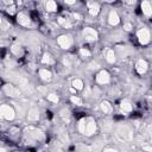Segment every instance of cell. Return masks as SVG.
Returning a JSON list of instances; mask_svg holds the SVG:
<instances>
[{
    "instance_id": "1",
    "label": "cell",
    "mask_w": 152,
    "mask_h": 152,
    "mask_svg": "<svg viewBox=\"0 0 152 152\" xmlns=\"http://www.w3.org/2000/svg\"><path fill=\"white\" fill-rule=\"evenodd\" d=\"M0 114H1V118L5 120H13L15 116V110L12 106L4 103L0 107Z\"/></svg>"
},
{
    "instance_id": "2",
    "label": "cell",
    "mask_w": 152,
    "mask_h": 152,
    "mask_svg": "<svg viewBox=\"0 0 152 152\" xmlns=\"http://www.w3.org/2000/svg\"><path fill=\"white\" fill-rule=\"evenodd\" d=\"M137 37H138V40L140 44L142 45H146L150 43L151 40V32L147 27H141L138 32H137Z\"/></svg>"
},
{
    "instance_id": "3",
    "label": "cell",
    "mask_w": 152,
    "mask_h": 152,
    "mask_svg": "<svg viewBox=\"0 0 152 152\" xmlns=\"http://www.w3.org/2000/svg\"><path fill=\"white\" fill-rule=\"evenodd\" d=\"M72 43H74V40H72L71 36H69V34H62V36H59L57 38V44L62 49H65V50L70 49L71 45H72Z\"/></svg>"
},
{
    "instance_id": "4",
    "label": "cell",
    "mask_w": 152,
    "mask_h": 152,
    "mask_svg": "<svg viewBox=\"0 0 152 152\" xmlns=\"http://www.w3.org/2000/svg\"><path fill=\"white\" fill-rule=\"evenodd\" d=\"M83 37L87 42L89 43H93V42H96L97 38H99V33L95 28H91V27H86L83 30Z\"/></svg>"
},
{
    "instance_id": "5",
    "label": "cell",
    "mask_w": 152,
    "mask_h": 152,
    "mask_svg": "<svg viewBox=\"0 0 152 152\" xmlns=\"http://www.w3.org/2000/svg\"><path fill=\"white\" fill-rule=\"evenodd\" d=\"M95 81L97 84H108L110 82V75L107 70H101L96 74Z\"/></svg>"
},
{
    "instance_id": "6",
    "label": "cell",
    "mask_w": 152,
    "mask_h": 152,
    "mask_svg": "<svg viewBox=\"0 0 152 152\" xmlns=\"http://www.w3.org/2000/svg\"><path fill=\"white\" fill-rule=\"evenodd\" d=\"M2 90L10 97H19V96H21V90H19V88H15L12 84H5Z\"/></svg>"
},
{
    "instance_id": "7",
    "label": "cell",
    "mask_w": 152,
    "mask_h": 152,
    "mask_svg": "<svg viewBox=\"0 0 152 152\" xmlns=\"http://www.w3.org/2000/svg\"><path fill=\"white\" fill-rule=\"evenodd\" d=\"M118 134H119L124 140H131L132 137H133L132 131H131L127 126H120V127L118 128Z\"/></svg>"
},
{
    "instance_id": "8",
    "label": "cell",
    "mask_w": 152,
    "mask_h": 152,
    "mask_svg": "<svg viewBox=\"0 0 152 152\" xmlns=\"http://www.w3.org/2000/svg\"><path fill=\"white\" fill-rule=\"evenodd\" d=\"M17 21H18L19 25H21V26H24V27L31 26V19L28 18L27 14H25V13H23V12H20V13L17 14Z\"/></svg>"
},
{
    "instance_id": "9",
    "label": "cell",
    "mask_w": 152,
    "mask_h": 152,
    "mask_svg": "<svg viewBox=\"0 0 152 152\" xmlns=\"http://www.w3.org/2000/svg\"><path fill=\"white\" fill-rule=\"evenodd\" d=\"M96 122L94 121V119H88L87 120V127H86V135L87 137H91L93 134H95V132H96Z\"/></svg>"
},
{
    "instance_id": "10",
    "label": "cell",
    "mask_w": 152,
    "mask_h": 152,
    "mask_svg": "<svg viewBox=\"0 0 152 152\" xmlns=\"http://www.w3.org/2000/svg\"><path fill=\"white\" fill-rule=\"evenodd\" d=\"M147 69H148V64H147V62L145 59H138L137 61V63H135V70H137L138 74L144 75V74H146Z\"/></svg>"
},
{
    "instance_id": "11",
    "label": "cell",
    "mask_w": 152,
    "mask_h": 152,
    "mask_svg": "<svg viewBox=\"0 0 152 152\" xmlns=\"http://www.w3.org/2000/svg\"><path fill=\"white\" fill-rule=\"evenodd\" d=\"M26 114H27V115H26L27 121H30V122H36V121L39 120V110H38L36 107L30 108Z\"/></svg>"
},
{
    "instance_id": "12",
    "label": "cell",
    "mask_w": 152,
    "mask_h": 152,
    "mask_svg": "<svg viewBox=\"0 0 152 152\" xmlns=\"http://www.w3.org/2000/svg\"><path fill=\"white\" fill-rule=\"evenodd\" d=\"M87 6H88V11H89V14L95 17L99 14L100 12V5L99 2H95V1H88L87 2Z\"/></svg>"
},
{
    "instance_id": "13",
    "label": "cell",
    "mask_w": 152,
    "mask_h": 152,
    "mask_svg": "<svg viewBox=\"0 0 152 152\" xmlns=\"http://www.w3.org/2000/svg\"><path fill=\"white\" fill-rule=\"evenodd\" d=\"M108 23L112 25V26H116L119 23H120V17L118 14V12L115 10H112L108 14Z\"/></svg>"
},
{
    "instance_id": "14",
    "label": "cell",
    "mask_w": 152,
    "mask_h": 152,
    "mask_svg": "<svg viewBox=\"0 0 152 152\" xmlns=\"http://www.w3.org/2000/svg\"><path fill=\"white\" fill-rule=\"evenodd\" d=\"M38 74H39V77H40L43 81H45V82H49V81H51V78H52V72H51L50 70L45 69V68L39 69Z\"/></svg>"
},
{
    "instance_id": "15",
    "label": "cell",
    "mask_w": 152,
    "mask_h": 152,
    "mask_svg": "<svg viewBox=\"0 0 152 152\" xmlns=\"http://www.w3.org/2000/svg\"><path fill=\"white\" fill-rule=\"evenodd\" d=\"M27 134H28L30 138H33L34 140H42V139H44V133L42 131L36 129V128H30V131H28Z\"/></svg>"
},
{
    "instance_id": "16",
    "label": "cell",
    "mask_w": 152,
    "mask_h": 152,
    "mask_svg": "<svg viewBox=\"0 0 152 152\" xmlns=\"http://www.w3.org/2000/svg\"><path fill=\"white\" fill-rule=\"evenodd\" d=\"M141 12L146 15V17H151L152 15V5L150 1H142L141 2Z\"/></svg>"
},
{
    "instance_id": "17",
    "label": "cell",
    "mask_w": 152,
    "mask_h": 152,
    "mask_svg": "<svg viewBox=\"0 0 152 152\" xmlns=\"http://www.w3.org/2000/svg\"><path fill=\"white\" fill-rule=\"evenodd\" d=\"M104 57H106V61H107L108 63H110V64H113V63L116 62V55H115L114 50H112V49H107V50H106Z\"/></svg>"
},
{
    "instance_id": "18",
    "label": "cell",
    "mask_w": 152,
    "mask_h": 152,
    "mask_svg": "<svg viewBox=\"0 0 152 152\" xmlns=\"http://www.w3.org/2000/svg\"><path fill=\"white\" fill-rule=\"evenodd\" d=\"M132 108H133V106H132V103H131L129 100L124 99V100L120 102V109H121L124 113H128V112H131Z\"/></svg>"
},
{
    "instance_id": "19",
    "label": "cell",
    "mask_w": 152,
    "mask_h": 152,
    "mask_svg": "<svg viewBox=\"0 0 152 152\" xmlns=\"http://www.w3.org/2000/svg\"><path fill=\"white\" fill-rule=\"evenodd\" d=\"M42 62H43L44 64L52 65V64L55 63V59H53V57H52V55H51V53L45 52V53H43V56H42Z\"/></svg>"
},
{
    "instance_id": "20",
    "label": "cell",
    "mask_w": 152,
    "mask_h": 152,
    "mask_svg": "<svg viewBox=\"0 0 152 152\" xmlns=\"http://www.w3.org/2000/svg\"><path fill=\"white\" fill-rule=\"evenodd\" d=\"M100 108H101V110H102L104 114H109V113H112V110H113V107H112V104H110L108 101H102L101 104H100Z\"/></svg>"
},
{
    "instance_id": "21",
    "label": "cell",
    "mask_w": 152,
    "mask_h": 152,
    "mask_svg": "<svg viewBox=\"0 0 152 152\" xmlns=\"http://www.w3.org/2000/svg\"><path fill=\"white\" fill-rule=\"evenodd\" d=\"M71 86H72V88L75 90H82L83 87H84V83H83V81L81 78H75V80H72Z\"/></svg>"
},
{
    "instance_id": "22",
    "label": "cell",
    "mask_w": 152,
    "mask_h": 152,
    "mask_svg": "<svg viewBox=\"0 0 152 152\" xmlns=\"http://www.w3.org/2000/svg\"><path fill=\"white\" fill-rule=\"evenodd\" d=\"M45 8H46L48 12H55V11H57V4L52 0H49L45 4Z\"/></svg>"
},
{
    "instance_id": "23",
    "label": "cell",
    "mask_w": 152,
    "mask_h": 152,
    "mask_svg": "<svg viewBox=\"0 0 152 152\" xmlns=\"http://www.w3.org/2000/svg\"><path fill=\"white\" fill-rule=\"evenodd\" d=\"M86 127H87V120L86 119H81L78 121V125H77V129L81 134H84L86 133Z\"/></svg>"
},
{
    "instance_id": "24",
    "label": "cell",
    "mask_w": 152,
    "mask_h": 152,
    "mask_svg": "<svg viewBox=\"0 0 152 152\" xmlns=\"http://www.w3.org/2000/svg\"><path fill=\"white\" fill-rule=\"evenodd\" d=\"M11 51H12V53L15 55V56H21V55H23L21 48H20L19 45H17V44H13V45L11 46Z\"/></svg>"
},
{
    "instance_id": "25",
    "label": "cell",
    "mask_w": 152,
    "mask_h": 152,
    "mask_svg": "<svg viewBox=\"0 0 152 152\" xmlns=\"http://www.w3.org/2000/svg\"><path fill=\"white\" fill-rule=\"evenodd\" d=\"M57 21H58V24H59V25H62L63 27H66V28L71 27V24H70L65 18H63V17H59V18L57 19Z\"/></svg>"
},
{
    "instance_id": "26",
    "label": "cell",
    "mask_w": 152,
    "mask_h": 152,
    "mask_svg": "<svg viewBox=\"0 0 152 152\" xmlns=\"http://www.w3.org/2000/svg\"><path fill=\"white\" fill-rule=\"evenodd\" d=\"M78 52H80V56H81L82 58H87V57H90V56H91V52H90L87 48H81Z\"/></svg>"
},
{
    "instance_id": "27",
    "label": "cell",
    "mask_w": 152,
    "mask_h": 152,
    "mask_svg": "<svg viewBox=\"0 0 152 152\" xmlns=\"http://www.w3.org/2000/svg\"><path fill=\"white\" fill-rule=\"evenodd\" d=\"M70 101H71L74 104H77V106H81V104L83 103L82 99H81V97H78V96H76V95H72V96H70Z\"/></svg>"
},
{
    "instance_id": "28",
    "label": "cell",
    "mask_w": 152,
    "mask_h": 152,
    "mask_svg": "<svg viewBox=\"0 0 152 152\" xmlns=\"http://www.w3.org/2000/svg\"><path fill=\"white\" fill-rule=\"evenodd\" d=\"M48 101H50V102H52V103H57L58 102V96L56 95V94H53V93H50V94H48Z\"/></svg>"
},
{
    "instance_id": "29",
    "label": "cell",
    "mask_w": 152,
    "mask_h": 152,
    "mask_svg": "<svg viewBox=\"0 0 152 152\" xmlns=\"http://www.w3.org/2000/svg\"><path fill=\"white\" fill-rule=\"evenodd\" d=\"M63 64H64V66H66V68H70L71 65H72V61L70 59V57H64L63 58Z\"/></svg>"
},
{
    "instance_id": "30",
    "label": "cell",
    "mask_w": 152,
    "mask_h": 152,
    "mask_svg": "<svg viewBox=\"0 0 152 152\" xmlns=\"http://www.w3.org/2000/svg\"><path fill=\"white\" fill-rule=\"evenodd\" d=\"M132 28H133V25H132L129 21H127V23L124 24V30H125V31H131Z\"/></svg>"
},
{
    "instance_id": "31",
    "label": "cell",
    "mask_w": 152,
    "mask_h": 152,
    "mask_svg": "<svg viewBox=\"0 0 152 152\" xmlns=\"http://www.w3.org/2000/svg\"><path fill=\"white\" fill-rule=\"evenodd\" d=\"M97 68H99V64L95 63V62H91V63L89 64V69H91V70H95V69H97Z\"/></svg>"
},
{
    "instance_id": "32",
    "label": "cell",
    "mask_w": 152,
    "mask_h": 152,
    "mask_svg": "<svg viewBox=\"0 0 152 152\" xmlns=\"http://www.w3.org/2000/svg\"><path fill=\"white\" fill-rule=\"evenodd\" d=\"M103 152H119L116 148H113V147H107L103 150Z\"/></svg>"
},
{
    "instance_id": "33",
    "label": "cell",
    "mask_w": 152,
    "mask_h": 152,
    "mask_svg": "<svg viewBox=\"0 0 152 152\" xmlns=\"http://www.w3.org/2000/svg\"><path fill=\"white\" fill-rule=\"evenodd\" d=\"M14 10H15V7H14V6H11V7L7 8V12H8V13H14Z\"/></svg>"
},
{
    "instance_id": "34",
    "label": "cell",
    "mask_w": 152,
    "mask_h": 152,
    "mask_svg": "<svg viewBox=\"0 0 152 152\" xmlns=\"http://www.w3.org/2000/svg\"><path fill=\"white\" fill-rule=\"evenodd\" d=\"M142 150H144V151H150V152H152V146H142Z\"/></svg>"
},
{
    "instance_id": "35",
    "label": "cell",
    "mask_w": 152,
    "mask_h": 152,
    "mask_svg": "<svg viewBox=\"0 0 152 152\" xmlns=\"http://www.w3.org/2000/svg\"><path fill=\"white\" fill-rule=\"evenodd\" d=\"M148 133H150V141H151V144H152V126L148 127Z\"/></svg>"
},
{
    "instance_id": "36",
    "label": "cell",
    "mask_w": 152,
    "mask_h": 152,
    "mask_svg": "<svg viewBox=\"0 0 152 152\" xmlns=\"http://www.w3.org/2000/svg\"><path fill=\"white\" fill-rule=\"evenodd\" d=\"M74 18H75L76 20H81V18H82V17H81V14H78V13H75V14H74Z\"/></svg>"
},
{
    "instance_id": "37",
    "label": "cell",
    "mask_w": 152,
    "mask_h": 152,
    "mask_svg": "<svg viewBox=\"0 0 152 152\" xmlns=\"http://www.w3.org/2000/svg\"><path fill=\"white\" fill-rule=\"evenodd\" d=\"M89 95H90V90H89V88H87L84 90V96H89Z\"/></svg>"
},
{
    "instance_id": "38",
    "label": "cell",
    "mask_w": 152,
    "mask_h": 152,
    "mask_svg": "<svg viewBox=\"0 0 152 152\" xmlns=\"http://www.w3.org/2000/svg\"><path fill=\"white\" fill-rule=\"evenodd\" d=\"M65 4H66V5H74V4H75V1H69V0H65Z\"/></svg>"
},
{
    "instance_id": "39",
    "label": "cell",
    "mask_w": 152,
    "mask_h": 152,
    "mask_svg": "<svg viewBox=\"0 0 152 152\" xmlns=\"http://www.w3.org/2000/svg\"><path fill=\"white\" fill-rule=\"evenodd\" d=\"M0 152H7V151H6L5 147H1V148H0Z\"/></svg>"
},
{
    "instance_id": "40",
    "label": "cell",
    "mask_w": 152,
    "mask_h": 152,
    "mask_svg": "<svg viewBox=\"0 0 152 152\" xmlns=\"http://www.w3.org/2000/svg\"><path fill=\"white\" fill-rule=\"evenodd\" d=\"M127 4H129V5H134V4H135V1H134V0H133V1H128Z\"/></svg>"
},
{
    "instance_id": "41",
    "label": "cell",
    "mask_w": 152,
    "mask_h": 152,
    "mask_svg": "<svg viewBox=\"0 0 152 152\" xmlns=\"http://www.w3.org/2000/svg\"><path fill=\"white\" fill-rule=\"evenodd\" d=\"M27 152H30V151H27Z\"/></svg>"
}]
</instances>
